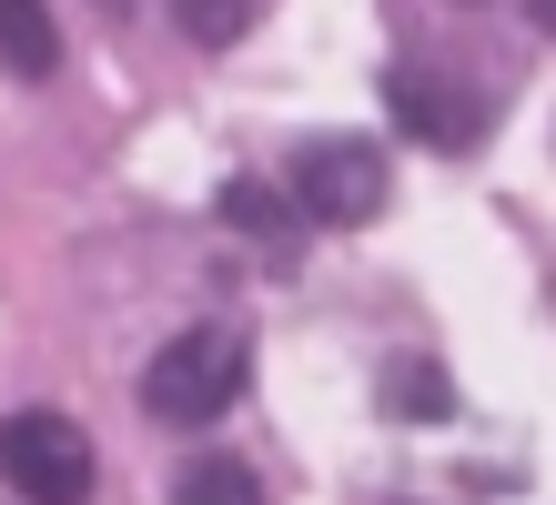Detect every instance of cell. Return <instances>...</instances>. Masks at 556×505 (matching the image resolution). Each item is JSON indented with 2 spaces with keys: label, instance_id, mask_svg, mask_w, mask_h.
I'll return each instance as SVG.
<instances>
[{
  "label": "cell",
  "instance_id": "cell-8",
  "mask_svg": "<svg viewBox=\"0 0 556 505\" xmlns=\"http://www.w3.org/2000/svg\"><path fill=\"white\" fill-rule=\"evenodd\" d=\"M384 404H395V415H445V375L425 354H405L395 375H384Z\"/></svg>",
  "mask_w": 556,
  "mask_h": 505
},
{
  "label": "cell",
  "instance_id": "cell-9",
  "mask_svg": "<svg viewBox=\"0 0 556 505\" xmlns=\"http://www.w3.org/2000/svg\"><path fill=\"white\" fill-rule=\"evenodd\" d=\"M223 223H233V232H264V243H283V202L264 192V182H233V192H223Z\"/></svg>",
  "mask_w": 556,
  "mask_h": 505
},
{
  "label": "cell",
  "instance_id": "cell-5",
  "mask_svg": "<svg viewBox=\"0 0 556 505\" xmlns=\"http://www.w3.org/2000/svg\"><path fill=\"white\" fill-rule=\"evenodd\" d=\"M0 72L11 81H51L61 72V30L41 0H0Z\"/></svg>",
  "mask_w": 556,
  "mask_h": 505
},
{
  "label": "cell",
  "instance_id": "cell-1",
  "mask_svg": "<svg viewBox=\"0 0 556 505\" xmlns=\"http://www.w3.org/2000/svg\"><path fill=\"white\" fill-rule=\"evenodd\" d=\"M243 333L233 324H192V333H173L152 364H142V415L152 425H213L223 404L243 394Z\"/></svg>",
  "mask_w": 556,
  "mask_h": 505
},
{
  "label": "cell",
  "instance_id": "cell-6",
  "mask_svg": "<svg viewBox=\"0 0 556 505\" xmlns=\"http://www.w3.org/2000/svg\"><path fill=\"white\" fill-rule=\"evenodd\" d=\"M173 505H264V476H253L243 455H192L182 485H173Z\"/></svg>",
  "mask_w": 556,
  "mask_h": 505
},
{
  "label": "cell",
  "instance_id": "cell-4",
  "mask_svg": "<svg viewBox=\"0 0 556 505\" xmlns=\"http://www.w3.org/2000/svg\"><path fill=\"white\" fill-rule=\"evenodd\" d=\"M384 101H395V122L415 131V142H435V152H466L476 142V101L466 91H455V81H435V72H395V81H384Z\"/></svg>",
  "mask_w": 556,
  "mask_h": 505
},
{
  "label": "cell",
  "instance_id": "cell-2",
  "mask_svg": "<svg viewBox=\"0 0 556 505\" xmlns=\"http://www.w3.org/2000/svg\"><path fill=\"white\" fill-rule=\"evenodd\" d=\"M0 476H11L30 505H81L102 465H91V434L72 415H41V404H30V415L0 425Z\"/></svg>",
  "mask_w": 556,
  "mask_h": 505
},
{
  "label": "cell",
  "instance_id": "cell-3",
  "mask_svg": "<svg viewBox=\"0 0 556 505\" xmlns=\"http://www.w3.org/2000/svg\"><path fill=\"white\" fill-rule=\"evenodd\" d=\"M293 213L304 223H334V232H354V223H375L384 213V152L375 142H304L293 152Z\"/></svg>",
  "mask_w": 556,
  "mask_h": 505
},
{
  "label": "cell",
  "instance_id": "cell-7",
  "mask_svg": "<svg viewBox=\"0 0 556 505\" xmlns=\"http://www.w3.org/2000/svg\"><path fill=\"white\" fill-rule=\"evenodd\" d=\"M162 11H173V30L203 41V51H233L243 30H253V0H162Z\"/></svg>",
  "mask_w": 556,
  "mask_h": 505
},
{
  "label": "cell",
  "instance_id": "cell-10",
  "mask_svg": "<svg viewBox=\"0 0 556 505\" xmlns=\"http://www.w3.org/2000/svg\"><path fill=\"white\" fill-rule=\"evenodd\" d=\"M527 21H536V30H556V0H527Z\"/></svg>",
  "mask_w": 556,
  "mask_h": 505
}]
</instances>
